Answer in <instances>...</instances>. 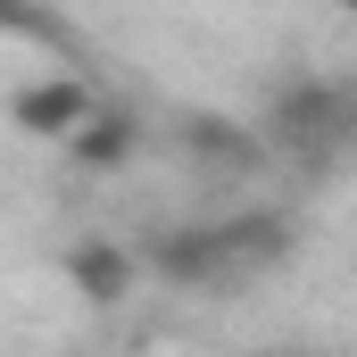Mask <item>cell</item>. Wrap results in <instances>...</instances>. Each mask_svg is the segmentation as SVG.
Wrapping results in <instances>:
<instances>
[{
	"mask_svg": "<svg viewBox=\"0 0 357 357\" xmlns=\"http://www.w3.org/2000/svg\"><path fill=\"white\" fill-rule=\"evenodd\" d=\"M282 250H291V225H282V216H225V225L175 233V241L158 250V274L199 282V291H233V282H250V274L282 266Z\"/></svg>",
	"mask_w": 357,
	"mask_h": 357,
	"instance_id": "6da1fadb",
	"label": "cell"
},
{
	"mask_svg": "<svg viewBox=\"0 0 357 357\" xmlns=\"http://www.w3.org/2000/svg\"><path fill=\"white\" fill-rule=\"evenodd\" d=\"M266 133L282 150H299V158H333V150L357 142V100L341 84H291V91H274Z\"/></svg>",
	"mask_w": 357,
	"mask_h": 357,
	"instance_id": "7a4b0ae2",
	"label": "cell"
},
{
	"mask_svg": "<svg viewBox=\"0 0 357 357\" xmlns=\"http://www.w3.org/2000/svg\"><path fill=\"white\" fill-rule=\"evenodd\" d=\"M84 116H91V91H75V84H33L17 100V125L25 133H50V142H75Z\"/></svg>",
	"mask_w": 357,
	"mask_h": 357,
	"instance_id": "3957f363",
	"label": "cell"
},
{
	"mask_svg": "<svg viewBox=\"0 0 357 357\" xmlns=\"http://www.w3.org/2000/svg\"><path fill=\"white\" fill-rule=\"evenodd\" d=\"M75 266H84L91 299H116V282H125V266H116V258H100V250H91V258H75Z\"/></svg>",
	"mask_w": 357,
	"mask_h": 357,
	"instance_id": "277c9868",
	"label": "cell"
},
{
	"mask_svg": "<svg viewBox=\"0 0 357 357\" xmlns=\"http://www.w3.org/2000/svg\"><path fill=\"white\" fill-rule=\"evenodd\" d=\"M333 8H349V17H357V0H333Z\"/></svg>",
	"mask_w": 357,
	"mask_h": 357,
	"instance_id": "5b68a950",
	"label": "cell"
}]
</instances>
